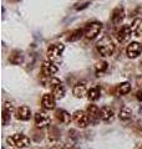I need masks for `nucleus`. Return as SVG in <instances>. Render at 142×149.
Listing matches in <instances>:
<instances>
[{
	"label": "nucleus",
	"instance_id": "f257e3e1",
	"mask_svg": "<svg viewBox=\"0 0 142 149\" xmlns=\"http://www.w3.org/2000/svg\"><path fill=\"white\" fill-rule=\"evenodd\" d=\"M96 47H97V51L100 52V55H102V56H105L106 57V56L113 55L115 49H116V45H115L113 40L111 39L110 36H103L97 41Z\"/></svg>",
	"mask_w": 142,
	"mask_h": 149
},
{
	"label": "nucleus",
	"instance_id": "f03ea898",
	"mask_svg": "<svg viewBox=\"0 0 142 149\" xmlns=\"http://www.w3.org/2000/svg\"><path fill=\"white\" fill-rule=\"evenodd\" d=\"M6 142L9 146H11L16 149H24V148H27L30 147L31 144V141L29 137L24 136V134H20V133H15V134H11L10 137H8Z\"/></svg>",
	"mask_w": 142,
	"mask_h": 149
},
{
	"label": "nucleus",
	"instance_id": "7ed1b4c3",
	"mask_svg": "<svg viewBox=\"0 0 142 149\" xmlns=\"http://www.w3.org/2000/svg\"><path fill=\"white\" fill-rule=\"evenodd\" d=\"M102 30V24L98 21H93V22H90L89 25H86V27L84 29L85 31V37L87 40H93L100 35V32Z\"/></svg>",
	"mask_w": 142,
	"mask_h": 149
},
{
	"label": "nucleus",
	"instance_id": "20e7f679",
	"mask_svg": "<svg viewBox=\"0 0 142 149\" xmlns=\"http://www.w3.org/2000/svg\"><path fill=\"white\" fill-rule=\"evenodd\" d=\"M65 51V45L63 44H53L49 46V49H47V58L50 60V61H56L58 58L61 57V55L64 54Z\"/></svg>",
	"mask_w": 142,
	"mask_h": 149
},
{
	"label": "nucleus",
	"instance_id": "39448f33",
	"mask_svg": "<svg viewBox=\"0 0 142 149\" xmlns=\"http://www.w3.org/2000/svg\"><path fill=\"white\" fill-rule=\"evenodd\" d=\"M72 120L80 128H86L90 123V117L86 111H75L72 114Z\"/></svg>",
	"mask_w": 142,
	"mask_h": 149
},
{
	"label": "nucleus",
	"instance_id": "423d86ee",
	"mask_svg": "<svg viewBox=\"0 0 142 149\" xmlns=\"http://www.w3.org/2000/svg\"><path fill=\"white\" fill-rule=\"evenodd\" d=\"M34 122L37 128H45L50 124L51 118L45 111H37L34 114Z\"/></svg>",
	"mask_w": 142,
	"mask_h": 149
},
{
	"label": "nucleus",
	"instance_id": "0eeeda50",
	"mask_svg": "<svg viewBox=\"0 0 142 149\" xmlns=\"http://www.w3.org/2000/svg\"><path fill=\"white\" fill-rule=\"evenodd\" d=\"M132 34H134V32H132V27L130 25H124L117 31L116 39L120 44H124V42H127V41H129V39L131 37Z\"/></svg>",
	"mask_w": 142,
	"mask_h": 149
},
{
	"label": "nucleus",
	"instance_id": "6e6552de",
	"mask_svg": "<svg viewBox=\"0 0 142 149\" xmlns=\"http://www.w3.org/2000/svg\"><path fill=\"white\" fill-rule=\"evenodd\" d=\"M142 54V44L140 42H130L126 47V55L130 58H136Z\"/></svg>",
	"mask_w": 142,
	"mask_h": 149
},
{
	"label": "nucleus",
	"instance_id": "1a4fd4ad",
	"mask_svg": "<svg viewBox=\"0 0 142 149\" xmlns=\"http://www.w3.org/2000/svg\"><path fill=\"white\" fill-rule=\"evenodd\" d=\"M58 65H56L54 61H50V60H47V61H44L41 65V72L42 74H45V76H53L58 72Z\"/></svg>",
	"mask_w": 142,
	"mask_h": 149
},
{
	"label": "nucleus",
	"instance_id": "9d476101",
	"mask_svg": "<svg viewBox=\"0 0 142 149\" xmlns=\"http://www.w3.org/2000/svg\"><path fill=\"white\" fill-rule=\"evenodd\" d=\"M41 107L46 111H51L55 109L56 107V98L54 97L53 93H46V95L42 96L41 98Z\"/></svg>",
	"mask_w": 142,
	"mask_h": 149
},
{
	"label": "nucleus",
	"instance_id": "9b49d317",
	"mask_svg": "<svg viewBox=\"0 0 142 149\" xmlns=\"http://www.w3.org/2000/svg\"><path fill=\"white\" fill-rule=\"evenodd\" d=\"M98 117H100V119L102 120V122H112L113 118H115V112H113L112 108H110V107H102V108H100V114H98Z\"/></svg>",
	"mask_w": 142,
	"mask_h": 149
},
{
	"label": "nucleus",
	"instance_id": "f8f14e48",
	"mask_svg": "<svg viewBox=\"0 0 142 149\" xmlns=\"http://www.w3.org/2000/svg\"><path fill=\"white\" fill-rule=\"evenodd\" d=\"M31 117V109L27 106H20L15 111V118L18 120H29Z\"/></svg>",
	"mask_w": 142,
	"mask_h": 149
},
{
	"label": "nucleus",
	"instance_id": "ddd939ff",
	"mask_svg": "<svg viewBox=\"0 0 142 149\" xmlns=\"http://www.w3.org/2000/svg\"><path fill=\"white\" fill-rule=\"evenodd\" d=\"M125 16H126V14H125L124 8H122V6H117L116 9H113V11H112L111 21L115 25H118V24H121V22L124 21Z\"/></svg>",
	"mask_w": 142,
	"mask_h": 149
},
{
	"label": "nucleus",
	"instance_id": "4468645a",
	"mask_svg": "<svg viewBox=\"0 0 142 149\" xmlns=\"http://www.w3.org/2000/svg\"><path fill=\"white\" fill-rule=\"evenodd\" d=\"M55 118L58 119L60 123L69 124V123L71 122V119H72V116H71L67 111L60 108V109H56V111H55Z\"/></svg>",
	"mask_w": 142,
	"mask_h": 149
},
{
	"label": "nucleus",
	"instance_id": "2eb2a0df",
	"mask_svg": "<svg viewBox=\"0 0 142 149\" xmlns=\"http://www.w3.org/2000/svg\"><path fill=\"white\" fill-rule=\"evenodd\" d=\"M87 87H86V83L85 82H79L74 86L72 88V95L76 97V98H82L85 95H87Z\"/></svg>",
	"mask_w": 142,
	"mask_h": 149
},
{
	"label": "nucleus",
	"instance_id": "dca6fc26",
	"mask_svg": "<svg viewBox=\"0 0 142 149\" xmlns=\"http://www.w3.org/2000/svg\"><path fill=\"white\" fill-rule=\"evenodd\" d=\"M65 93H66V88L63 83L60 85H56L55 87H53V95L56 100H63L65 97Z\"/></svg>",
	"mask_w": 142,
	"mask_h": 149
},
{
	"label": "nucleus",
	"instance_id": "f3484780",
	"mask_svg": "<svg viewBox=\"0 0 142 149\" xmlns=\"http://www.w3.org/2000/svg\"><path fill=\"white\" fill-rule=\"evenodd\" d=\"M100 96H101V90H100L98 87H92V88H90V90L87 91V95H86L87 100L91 101V102L97 101L98 98H100Z\"/></svg>",
	"mask_w": 142,
	"mask_h": 149
},
{
	"label": "nucleus",
	"instance_id": "a211bd4d",
	"mask_svg": "<svg viewBox=\"0 0 142 149\" xmlns=\"http://www.w3.org/2000/svg\"><path fill=\"white\" fill-rule=\"evenodd\" d=\"M82 36H85V31L84 29H76L74 31L70 32V35L67 36V41H70V42H75V41L80 40Z\"/></svg>",
	"mask_w": 142,
	"mask_h": 149
},
{
	"label": "nucleus",
	"instance_id": "6ab92c4d",
	"mask_svg": "<svg viewBox=\"0 0 142 149\" xmlns=\"http://www.w3.org/2000/svg\"><path fill=\"white\" fill-rule=\"evenodd\" d=\"M132 32H134L135 36H142V19H135L134 22H132Z\"/></svg>",
	"mask_w": 142,
	"mask_h": 149
},
{
	"label": "nucleus",
	"instance_id": "aec40b11",
	"mask_svg": "<svg viewBox=\"0 0 142 149\" xmlns=\"http://www.w3.org/2000/svg\"><path fill=\"white\" fill-rule=\"evenodd\" d=\"M9 61H10V63L13 65H20L22 62V55L20 51L18 50H14L13 52L10 54V56H9Z\"/></svg>",
	"mask_w": 142,
	"mask_h": 149
},
{
	"label": "nucleus",
	"instance_id": "412c9836",
	"mask_svg": "<svg viewBox=\"0 0 142 149\" xmlns=\"http://www.w3.org/2000/svg\"><path fill=\"white\" fill-rule=\"evenodd\" d=\"M86 112H87L90 119L100 118V117H98V114H100V109H98V107L96 104H89L87 108H86Z\"/></svg>",
	"mask_w": 142,
	"mask_h": 149
},
{
	"label": "nucleus",
	"instance_id": "4be33fe9",
	"mask_svg": "<svg viewBox=\"0 0 142 149\" xmlns=\"http://www.w3.org/2000/svg\"><path fill=\"white\" fill-rule=\"evenodd\" d=\"M131 92V85L130 82H122L120 83V85L117 86V93L120 96H125L127 95V93Z\"/></svg>",
	"mask_w": 142,
	"mask_h": 149
},
{
	"label": "nucleus",
	"instance_id": "5701e85b",
	"mask_svg": "<svg viewBox=\"0 0 142 149\" xmlns=\"http://www.w3.org/2000/svg\"><path fill=\"white\" fill-rule=\"evenodd\" d=\"M118 117H120L121 120H129L132 117V109L130 107H122L120 113H118Z\"/></svg>",
	"mask_w": 142,
	"mask_h": 149
},
{
	"label": "nucleus",
	"instance_id": "b1692460",
	"mask_svg": "<svg viewBox=\"0 0 142 149\" xmlns=\"http://www.w3.org/2000/svg\"><path fill=\"white\" fill-rule=\"evenodd\" d=\"M107 67H108V65L106 61H98V62H96V65H95V72L97 74H101V73L107 71Z\"/></svg>",
	"mask_w": 142,
	"mask_h": 149
},
{
	"label": "nucleus",
	"instance_id": "393cba45",
	"mask_svg": "<svg viewBox=\"0 0 142 149\" xmlns=\"http://www.w3.org/2000/svg\"><path fill=\"white\" fill-rule=\"evenodd\" d=\"M3 111H6L9 112V113H14L15 112V108H14V106L11 102H4V104H3Z\"/></svg>",
	"mask_w": 142,
	"mask_h": 149
},
{
	"label": "nucleus",
	"instance_id": "a878e982",
	"mask_svg": "<svg viewBox=\"0 0 142 149\" xmlns=\"http://www.w3.org/2000/svg\"><path fill=\"white\" fill-rule=\"evenodd\" d=\"M50 149H69L66 147L65 143H61V142H53L50 146Z\"/></svg>",
	"mask_w": 142,
	"mask_h": 149
},
{
	"label": "nucleus",
	"instance_id": "bb28decb",
	"mask_svg": "<svg viewBox=\"0 0 142 149\" xmlns=\"http://www.w3.org/2000/svg\"><path fill=\"white\" fill-rule=\"evenodd\" d=\"M1 118H3V124L6 125L11 119V113H9L6 111H3V114H1Z\"/></svg>",
	"mask_w": 142,
	"mask_h": 149
},
{
	"label": "nucleus",
	"instance_id": "cd10ccee",
	"mask_svg": "<svg viewBox=\"0 0 142 149\" xmlns=\"http://www.w3.org/2000/svg\"><path fill=\"white\" fill-rule=\"evenodd\" d=\"M134 130L138 136H142V123H136L134 127Z\"/></svg>",
	"mask_w": 142,
	"mask_h": 149
},
{
	"label": "nucleus",
	"instance_id": "c85d7f7f",
	"mask_svg": "<svg viewBox=\"0 0 142 149\" xmlns=\"http://www.w3.org/2000/svg\"><path fill=\"white\" fill-rule=\"evenodd\" d=\"M60 83H63V82H61V81L59 80V78H55V77L50 78V86H51V88L55 87L56 85H60Z\"/></svg>",
	"mask_w": 142,
	"mask_h": 149
},
{
	"label": "nucleus",
	"instance_id": "c756f323",
	"mask_svg": "<svg viewBox=\"0 0 142 149\" xmlns=\"http://www.w3.org/2000/svg\"><path fill=\"white\" fill-rule=\"evenodd\" d=\"M87 5H89V3H87V1H85L84 4H80V3H77L76 5H75V9H76V10H81V9L86 8Z\"/></svg>",
	"mask_w": 142,
	"mask_h": 149
},
{
	"label": "nucleus",
	"instance_id": "7c9ffc66",
	"mask_svg": "<svg viewBox=\"0 0 142 149\" xmlns=\"http://www.w3.org/2000/svg\"><path fill=\"white\" fill-rule=\"evenodd\" d=\"M136 98L138 100V101H141V102H142V90L137 91V93H136Z\"/></svg>",
	"mask_w": 142,
	"mask_h": 149
},
{
	"label": "nucleus",
	"instance_id": "2f4dec72",
	"mask_svg": "<svg viewBox=\"0 0 142 149\" xmlns=\"http://www.w3.org/2000/svg\"><path fill=\"white\" fill-rule=\"evenodd\" d=\"M136 149H142V146H140V147H137Z\"/></svg>",
	"mask_w": 142,
	"mask_h": 149
}]
</instances>
